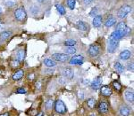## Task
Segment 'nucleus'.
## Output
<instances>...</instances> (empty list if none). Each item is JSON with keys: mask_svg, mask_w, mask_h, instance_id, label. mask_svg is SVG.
Instances as JSON below:
<instances>
[{"mask_svg": "<svg viewBox=\"0 0 134 116\" xmlns=\"http://www.w3.org/2000/svg\"><path fill=\"white\" fill-rule=\"evenodd\" d=\"M54 108H55V113L60 115H64L67 113V107L61 99H57L55 101V105H54Z\"/></svg>", "mask_w": 134, "mask_h": 116, "instance_id": "obj_1", "label": "nucleus"}, {"mask_svg": "<svg viewBox=\"0 0 134 116\" xmlns=\"http://www.w3.org/2000/svg\"><path fill=\"white\" fill-rule=\"evenodd\" d=\"M100 51H101V48L98 44H92L88 47V53L90 57L96 58L100 54Z\"/></svg>", "mask_w": 134, "mask_h": 116, "instance_id": "obj_2", "label": "nucleus"}, {"mask_svg": "<svg viewBox=\"0 0 134 116\" xmlns=\"http://www.w3.org/2000/svg\"><path fill=\"white\" fill-rule=\"evenodd\" d=\"M131 11H132V7H131V5H124L118 10L117 15L120 19H124V18H126V16L128 15Z\"/></svg>", "mask_w": 134, "mask_h": 116, "instance_id": "obj_3", "label": "nucleus"}, {"mask_svg": "<svg viewBox=\"0 0 134 116\" xmlns=\"http://www.w3.org/2000/svg\"><path fill=\"white\" fill-rule=\"evenodd\" d=\"M26 17H27V14H26V12L23 7H19L14 11V18L16 19V21H25Z\"/></svg>", "mask_w": 134, "mask_h": 116, "instance_id": "obj_4", "label": "nucleus"}, {"mask_svg": "<svg viewBox=\"0 0 134 116\" xmlns=\"http://www.w3.org/2000/svg\"><path fill=\"white\" fill-rule=\"evenodd\" d=\"M52 59L58 62H66L68 60L69 57L65 53H55L52 55Z\"/></svg>", "mask_w": 134, "mask_h": 116, "instance_id": "obj_5", "label": "nucleus"}, {"mask_svg": "<svg viewBox=\"0 0 134 116\" xmlns=\"http://www.w3.org/2000/svg\"><path fill=\"white\" fill-rule=\"evenodd\" d=\"M119 46V41H114L109 39L107 44V51L109 53H114Z\"/></svg>", "mask_w": 134, "mask_h": 116, "instance_id": "obj_6", "label": "nucleus"}, {"mask_svg": "<svg viewBox=\"0 0 134 116\" xmlns=\"http://www.w3.org/2000/svg\"><path fill=\"white\" fill-rule=\"evenodd\" d=\"M84 61V58L81 55H75L73 57L71 58V59L69 60V63L71 65H81Z\"/></svg>", "mask_w": 134, "mask_h": 116, "instance_id": "obj_7", "label": "nucleus"}, {"mask_svg": "<svg viewBox=\"0 0 134 116\" xmlns=\"http://www.w3.org/2000/svg\"><path fill=\"white\" fill-rule=\"evenodd\" d=\"M100 92L101 95L104 97H110L113 94V90H112V88L110 86L105 85L100 87Z\"/></svg>", "mask_w": 134, "mask_h": 116, "instance_id": "obj_8", "label": "nucleus"}, {"mask_svg": "<svg viewBox=\"0 0 134 116\" xmlns=\"http://www.w3.org/2000/svg\"><path fill=\"white\" fill-rule=\"evenodd\" d=\"M98 112L100 113H107V112L109 111V106H108V103L105 102V101H101L99 103L98 106Z\"/></svg>", "mask_w": 134, "mask_h": 116, "instance_id": "obj_9", "label": "nucleus"}, {"mask_svg": "<svg viewBox=\"0 0 134 116\" xmlns=\"http://www.w3.org/2000/svg\"><path fill=\"white\" fill-rule=\"evenodd\" d=\"M62 74L65 79L66 78L67 79H72L73 76H74V72H73V70L72 69V68L66 67L62 71Z\"/></svg>", "mask_w": 134, "mask_h": 116, "instance_id": "obj_10", "label": "nucleus"}, {"mask_svg": "<svg viewBox=\"0 0 134 116\" xmlns=\"http://www.w3.org/2000/svg\"><path fill=\"white\" fill-rule=\"evenodd\" d=\"M124 36V32L119 31V30H114L113 33L111 34V36H110V39L114 40V41H119L121 40L122 37Z\"/></svg>", "mask_w": 134, "mask_h": 116, "instance_id": "obj_11", "label": "nucleus"}, {"mask_svg": "<svg viewBox=\"0 0 134 116\" xmlns=\"http://www.w3.org/2000/svg\"><path fill=\"white\" fill-rule=\"evenodd\" d=\"M131 52L128 50H124L121 51L120 54H119V58L122 60H128L129 59H131Z\"/></svg>", "mask_w": 134, "mask_h": 116, "instance_id": "obj_12", "label": "nucleus"}, {"mask_svg": "<svg viewBox=\"0 0 134 116\" xmlns=\"http://www.w3.org/2000/svg\"><path fill=\"white\" fill-rule=\"evenodd\" d=\"M101 85H102V79H101L100 77H98V78L95 79V80L92 81L91 84H90V87H91L93 90H98V89H100Z\"/></svg>", "mask_w": 134, "mask_h": 116, "instance_id": "obj_13", "label": "nucleus"}, {"mask_svg": "<svg viewBox=\"0 0 134 116\" xmlns=\"http://www.w3.org/2000/svg\"><path fill=\"white\" fill-rule=\"evenodd\" d=\"M119 114L121 116H130L131 114V110L128 106H122L119 109Z\"/></svg>", "mask_w": 134, "mask_h": 116, "instance_id": "obj_14", "label": "nucleus"}, {"mask_svg": "<svg viewBox=\"0 0 134 116\" xmlns=\"http://www.w3.org/2000/svg\"><path fill=\"white\" fill-rule=\"evenodd\" d=\"M124 97H125V99L128 101L129 103H131L132 104L133 101H134V94L133 91H131V90H128L124 92Z\"/></svg>", "mask_w": 134, "mask_h": 116, "instance_id": "obj_15", "label": "nucleus"}, {"mask_svg": "<svg viewBox=\"0 0 134 116\" xmlns=\"http://www.w3.org/2000/svg\"><path fill=\"white\" fill-rule=\"evenodd\" d=\"M102 21H103V17L102 15H97L94 17L93 19V26L95 28H99L102 24Z\"/></svg>", "mask_w": 134, "mask_h": 116, "instance_id": "obj_16", "label": "nucleus"}, {"mask_svg": "<svg viewBox=\"0 0 134 116\" xmlns=\"http://www.w3.org/2000/svg\"><path fill=\"white\" fill-rule=\"evenodd\" d=\"M24 76V71L23 69H19L17 70L14 74H13V80L14 81H19Z\"/></svg>", "mask_w": 134, "mask_h": 116, "instance_id": "obj_17", "label": "nucleus"}, {"mask_svg": "<svg viewBox=\"0 0 134 116\" xmlns=\"http://www.w3.org/2000/svg\"><path fill=\"white\" fill-rule=\"evenodd\" d=\"M76 28L79 30L81 31H87L88 29V25L86 24L84 21H78L76 23Z\"/></svg>", "mask_w": 134, "mask_h": 116, "instance_id": "obj_18", "label": "nucleus"}, {"mask_svg": "<svg viewBox=\"0 0 134 116\" xmlns=\"http://www.w3.org/2000/svg\"><path fill=\"white\" fill-rule=\"evenodd\" d=\"M116 23V19L114 18L113 16H110L105 20V26L107 28H111L112 26H114Z\"/></svg>", "mask_w": 134, "mask_h": 116, "instance_id": "obj_19", "label": "nucleus"}, {"mask_svg": "<svg viewBox=\"0 0 134 116\" xmlns=\"http://www.w3.org/2000/svg\"><path fill=\"white\" fill-rule=\"evenodd\" d=\"M43 63H44V65L47 66V67H55V66H57V62L51 59H46L43 61Z\"/></svg>", "mask_w": 134, "mask_h": 116, "instance_id": "obj_20", "label": "nucleus"}, {"mask_svg": "<svg viewBox=\"0 0 134 116\" xmlns=\"http://www.w3.org/2000/svg\"><path fill=\"white\" fill-rule=\"evenodd\" d=\"M24 57H25V51L24 50H23V49H21V50H19L17 51L16 53V59L18 61H23V59H24Z\"/></svg>", "mask_w": 134, "mask_h": 116, "instance_id": "obj_21", "label": "nucleus"}, {"mask_svg": "<svg viewBox=\"0 0 134 116\" xmlns=\"http://www.w3.org/2000/svg\"><path fill=\"white\" fill-rule=\"evenodd\" d=\"M12 36V32L10 31H3L0 34V39L1 40H8Z\"/></svg>", "mask_w": 134, "mask_h": 116, "instance_id": "obj_22", "label": "nucleus"}, {"mask_svg": "<svg viewBox=\"0 0 134 116\" xmlns=\"http://www.w3.org/2000/svg\"><path fill=\"white\" fill-rule=\"evenodd\" d=\"M87 106L90 109H94L96 107V99L94 98H90L87 100Z\"/></svg>", "mask_w": 134, "mask_h": 116, "instance_id": "obj_23", "label": "nucleus"}, {"mask_svg": "<svg viewBox=\"0 0 134 116\" xmlns=\"http://www.w3.org/2000/svg\"><path fill=\"white\" fill-rule=\"evenodd\" d=\"M54 100L52 98H48L47 100H46L45 102V106H46V109L47 110H52L54 107Z\"/></svg>", "mask_w": 134, "mask_h": 116, "instance_id": "obj_24", "label": "nucleus"}, {"mask_svg": "<svg viewBox=\"0 0 134 116\" xmlns=\"http://www.w3.org/2000/svg\"><path fill=\"white\" fill-rule=\"evenodd\" d=\"M114 68L116 69L118 73H124V66L120 62H115L114 63Z\"/></svg>", "mask_w": 134, "mask_h": 116, "instance_id": "obj_25", "label": "nucleus"}, {"mask_svg": "<svg viewBox=\"0 0 134 116\" xmlns=\"http://www.w3.org/2000/svg\"><path fill=\"white\" fill-rule=\"evenodd\" d=\"M126 28H127V25L125 24V22H119L118 24L116 25V30L122 31V32H124V30Z\"/></svg>", "mask_w": 134, "mask_h": 116, "instance_id": "obj_26", "label": "nucleus"}, {"mask_svg": "<svg viewBox=\"0 0 134 116\" xmlns=\"http://www.w3.org/2000/svg\"><path fill=\"white\" fill-rule=\"evenodd\" d=\"M64 51H65V54L69 55V54H75L77 50L72 46V47H66Z\"/></svg>", "mask_w": 134, "mask_h": 116, "instance_id": "obj_27", "label": "nucleus"}, {"mask_svg": "<svg viewBox=\"0 0 134 116\" xmlns=\"http://www.w3.org/2000/svg\"><path fill=\"white\" fill-rule=\"evenodd\" d=\"M77 44V42L75 40H72V39H70V40H66L64 41V45L67 46V47H72L74 46L75 44Z\"/></svg>", "mask_w": 134, "mask_h": 116, "instance_id": "obj_28", "label": "nucleus"}, {"mask_svg": "<svg viewBox=\"0 0 134 116\" xmlns=\"http://www.w3.org/2000/svg\"><path fill=\"white\" fill-rule=\"evenodd\" d=\"M113 88L117 92L122 91V85H121V83H119V81H114L113 83Z\"/></svg>", "mask_w": 134, "mask_h": 116, "instance_id": "obj_29", "label": "nucleus"}, {"mask_svg": "<svg viewBox=\"0 0 134 116\" xmlns=\"http://www.w3.org/2000/svg\"><path fill=\"white\" fill-rule=\"evenodd\" d=\"M55 7H57V11L59 12V13L61 15H64L65 14V9H64V7L62 5H55Z\"/></svg>", "mask_w": 134, "mask_h": 116, "instance_id": "obj_30", "label": "nucleus"}, {"mask_svg": "<svg viewBox=\"0 0 134 116\" xmlns=\"http://www.w3.org/2000/svg\"><path fill=\"white\" fill-rule=\"evenodd\" d=\"M75 4H76V0H67V5L71 10H73L75 8Z\"/></svg>", "mask_w": 134, "mask_h": 116, "instance_id": "obj_31", "label": "nucleus"}, {"mask_svg": "<svg viewBox=\"0 0 134 116\" xmlns=\"http://www.w3.org/2000/svg\"><path fill=\"white\" fill-rule=\"evenodd\" d=\"M11 66H12L13 67H18V66H20V61H18L17 59L12 60L11 61Z\"/></svg>", "mask_w": 134, "mask_h": 116, "instance_id": "obj_32", "label": "nucleus"}, {"mask_svg": "<svg viewBox=\"0 0 134 116\" xmlns=\"http://www.w3.org/2000/svg\"><path fill=\"white\" fill-rule=\"evenodd\" d=\"M5 5L8 6V7H13V6L15 5V2L12 1V0H7V1L5 2Z\"/></svg>", "mask_w": 134, "mask_h": 116, "instance_id": "obj_33", "label": "nucleus"}, {"mask_svg": "<svg viewBox=\"0 0 134 116\" xmlns=\"http://www.w3.org/2000/svg\"><path fill=\"white\" fill-rule=\"evenodd\" d=\"M95 15H98V9L96 7L92 8L91 12H90V16H95Z\"/></svg>", "mask_w": 134, "mask_h": 116, "instance_id": "obj_34", "label": "nucleus"}, {"mask_svg": "<svg viewBox=\"0 0 134 116\" xmlns=\"http://www.w3.org/2000/svg\"><path fill=\"white\" fill-rule=\"evenodd\" d=\"M78 98L79 99H81V100H82L83 98H84V93H83V91H79L78 92Z\"/></svg>", "mask_w": 134, "mask_h": 116, "instance_id": "obj_35", "label": "nucleus"}, {"mask_svg": "<svg viewBox=\"0 0 134 116\" xmlns=\"http://www.w3.org/2000/svg\"><path fill=\"white\" fill-rule=\"evenodd\" d=\"M16 93H19V94H25L26 93V91L23 88H19L18 90L16 91Z\"/></svg>", "mask_w": 134, "mask_h": 116, "instance_id": "obj_36", "label": "nucleus"}, {"mask_svg": "<svg viewBox=\"0 0 134 116\" xmlns=\"http://www.w3.org/2000/svg\"><path fill=\"white\" fill-rule=\"evenodd\" d=\"M34 78H35V74H34L33 73L29 74V76H28V80H29V81H33Z\"/></svg>", "mask_w": 134, "mask_h": 116, "instance_id": "obj_37", "label": "nucleus"}, {"mask_svg": "<svg viewBox=\"0 0 134 116\" xmlns=\"http://www.w3.org/2000/svg\"><path fill=\"white\" fill-rule=\"evenodd\" d=\"M128 70L129 71H133V64L132 63L128 64Z\"/></svg>", "mask_w": 134, "mask_h": 116, "instance_id": "obj_38", "label": "nucleus"}, {"mask_svg": "<svg viewBox=\"0 0 134 116\" xmlns=\"http://www.w3.org/2000/svg\"><path fill=\"white\" fill-rule=\"evenodd\" d=\"M10 113L9 112H6V113H1L0 114V116H10Z\"/></svg>", "mask_w": 134, "mask_h": 116, "instance_id": "obj_39", "label": "nucleus"}, {"mask_svg": "<svg viewBox=\"0 0 134 116\" xmlns=\"http://www.w3.org/2000/svg\"><path fill=\"white\" fill-rule=\"evenodd\" d=\"M93 0H84V3L86 4V5H90V4L92 3Z\"/></svg>", "mask_w": 134, "mask_h": 116, "instance_id": "obj_40", "label": "nucleus"}, {"mask_svg": "<svg viewBox=\"0 0 134 116\" xmlns=\"http://www.w3.org/2000/svg\"><path fill=\"white\" fill-rule=\"evenodd\" d=\"M36 116H43V113H42V112H41V113H38H38H37Z\"/></svg>", "mask_w": 134, "mask_h": 116, "instance_id": "obj_41", "label": "nucleus"}, {"mask_svg": "<svg viewBox=\"0 0 134 116\" xmlns=\"http://www.w3.org/2000/svg\"><path fill=\"white\" fill-rule=\"evenodd\" d=\"M37 1H38V2H40V3H42V2L44 1V0H37Z\"/></svg>", "mask_w": 134, "mask_h": 116, "instance_id": "obj_42", "label": "nucleus"}, {"mask_svg": "<svg viewBox=\"0 0 134 116\" xmlns=\"http://www.w3.org/2000/svg\"><path fill=\"white\" fill-rule=\"evenodd\" d=\"M2 12H3V11H2V8L0 7V13H2Z\"/></svg>", "mask_w": 134, "mask_h": 116, "instance_id": "obj_43", "label": "nucleus"}, {"mask_svg": "<svg viewBox=\"0 0 134 116\" xmlns=\"http://www.w3.org/2000/svg\"><path fill=\"white\" fill-rule=\"evenodd\" d=\"M90 116H96V115H95V114H93V113H92V114H90Z\"/></svg>", "mask_w": 134, "mask_h": 116, "instance_id": "obj_44", "label": "nucleus"}, {"mask_svg": "<svg viewBox=\"0 0 134 116\" xmlns=\"http://www.w3.org/2000/svg\"><path fill=\"white\" fill-rule=\"evenodd\" d=\"M0 21H1V19H0Z\"/></svg>", "mask_w": 134, "mask_h": 116, "instance_id": "obj_45", "label": "nucleus"}]
</instances>
